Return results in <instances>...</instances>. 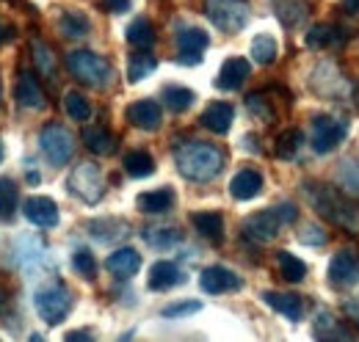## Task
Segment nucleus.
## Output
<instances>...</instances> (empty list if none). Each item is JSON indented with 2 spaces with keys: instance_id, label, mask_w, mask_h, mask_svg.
<instances>
[{
  "instance_id": "obj_1",
  "label": "nucleus",
  "mask_w": 359,
  "mask_h": 342,
  "mask_svg": "<svg viewBox=\"0 0 359 342\" xmlns=\"http://www.w3.org/2000/svg\"><path fill=\"white\" fill-rule=\"evenodd\" d=\"M302 191L320 218H326L329 224H334L340 229H359V207L348 196H343L340 191H334L323 182H315V179L304 182Z\"/></svg>"
},
{
  "instance_id": "obj_2",
  "label": "nucleus",
  "mask_w": 359,
  "mask_h": 342,
  "mask_svg": "<svg viewBox=\"0 0 359 342\" xmlns=\"http://www.w3.org/2000/svg\"><path fill=\"white\" fill-rule=\"evenodd\" d=\"M175 160H177L180 174L185 179H191V182H210V179H216L222 174V169H224L222 149H216L213 144H202V141H194V144L180 146Z\"/></svg>"
},
{
  "instance_id": "obj_3",
  "label": "nucleus",
  "mask_w": 359,
  "mask_h": 342,
  "mask_svg": "<svg viewBox=\"0 0 359 342\" xmlns=\"http://www.w3.org/2000/svg\"><path fill=\"white\" fill-rule=\"evenodd\" d=\"M67 69L81 81V83L91 86V88H105L111 83L114 72L108 67V61L91 50H75L67 55Z\"/></svg>"
},
{
  "instance_id": "obj_4",
  "label": "nucleus",
  "mask_w": 359,
  "mask_h": 342,
  "mask_svg": "<svg viewBox=\"0 0 359 342\" xmlns=\"http://www.w3.org/2000/svg\"><path fill=\"white\" fill-rule=\"evenodd\" d=\"M205 14L208 20L224 31V34H238L246 28L252 8L246 0H205Z\"/></svg>"
},
{
  "instance_id": "obj_5",
  "label": "nucleus",
  "mask_w": 359,
  "mask_h": 342,
  "mask_svg": "<svg viewBox=\"0 0 359 342\" xmlns=\"http://www.w3.org/2000/svg\"><path fill=\"white\" fill-rule=\"evenodd\" d=\"M39 146H42V155L53 166H67L72 160V152H75V138L69 135V130L50 122L39 132Z\"/></svg>"
},
{
  "instance_id": "obj_6",
  "label": "nucleus",
  "mask_w": 359,
  "mask_h": 342,
  "mask_svg": "<svg viewBox=\"0 0 359 342\" xmlns=\"http://www.w3.org/2000/svg\"><path fill=\"white\" fill-rule=\"evenodd\" d=\"M34 306H36V312H39V317H42L45 323L55 326V323H61V320L69 315V309H72V296H69L67 287H61V285H47L42 290H36Z\"/></svg>"
},
{
  "instance_id": "obj_7",
  "label": "nucleus",
  "mask_w": 359,
  "mask_h": 342,
  "mask_svg": "<svg viewBox=\"0 0 359 342\" xmlns=\"http://www.w3.org/2000/svg\"><path fill=\"white\" fill-rule=\"evenodd\" d=\"M69 191L86 202V205H97L102 199V191H105V177L102 169L97 163H81L78 169L69 174Z\"/></svg>"
},
{
  "instance_id": "obj_8",
  "label": "nucleus",
  "mask_w": 359,
  "mask_h": 342,
  "mask_svg": "<svg viewBox=\"0 0 359 342\" xmlns=\"http://www.w3.org/2000/svg\"><path fill=\"white\" fill-rule=\"evenodd\" d=\"M348 135V122L337 116H315L313 119V149L318 155H326L337 149Z\"/></svg>"
},
{
  "instance_id": "obj_9",
  "label": "nucleus",
  "mask_w": 359,
  "mask_h": 342,
  "mask_svg": "<svg viewBox=\"0 0 359 342\" xmlns=\"http://www.w3.org/2000/svg\"><path fill=\"white\" fill-rule=\"evenodd\" d=\"M279 226H282V221H279L276 210H260L243 221V235L255 243H271L279 235Z\"/></svg>"
},
{
  "instance_id": "obj_10",
  "label": "nucleus",
  "mask_w": 359,
  "mask_h": 342,
  "mask_svg": "<svg viewBox=\"0 0 359 342\" xmlns=\"http://www.w3.org/2000/svg\"><path fill=\"white\" fill-rule=\"evenodd\" d=\"M199 287L210 296H222V293H232V290H241L243 282L238 273H232L229 268H222V265H210L202 271L199 276Z\"/></svg>"
},
{
  "instance_id": "obj_11",
  "label": "nucleus",
  "mask_w": 359,
  "mask_h": 342,
  "mask_svg": "<svg viewBox=\"0 0 359 342\" xmlns=\"http://www.w3.org/2000/svg\"><path fill=\"white\" fill-rule=\"evenodd\" d=\"M208 34L202 28H185L177 34V47H180V64H188V67H196L202 64V53L208 47Z\"/></svg>"
},
{
  "instance_id": "obj_12",
  "label": "nucleus",
  "mask_w": 359,
  "mask_h": 342,
  "mask_svg": "<svg viewBox=\"0 0 359 342\" xmlns=\"http://www.w3.org/2000/svg\"><path fill=\"white\" fill-rule=\"evenodd\" d=\"M22 213L34 226H42V229H50V226L58 224V205L47 196H31L22 205Z\"/></svg>"
},
{
  "instance_id": "obj_13",
  "label": "nucleus",
  "mask_w": 359,
  "mask_h": 342,
  "mask_svg": "<svg viewBox=\"0 0 359 342\" xmlns=\"http://www.w3.org/2000/svg\"><path fill=\"white\" fill-rule=\"evenodd\" d=\"M329 282L334 287H351L359 282V262L348 252H340V254L332 256L329 262Z\"/></svg>"
},
{
  "instance_id": "obj_14",
  "label": "nucleus",
  "mask_w": 359,
  "mask_h": 342,
  "mask_svg": "<svg viewBox=\"0 0 359 342\" xmlns=\"http://www.w3.org/2000/svg\"><path fill=\"white\" fill-rule=\"evenodd\" d=\"M249 72H252V64H249L246 58H241V55H232V58H226L224 64H222L216 86H219L222 91H235V88L243 86V81L249 78Z\"/></svg>"
},
{
  "instance_id": "obj_15",
  "label": "nucleus",
  "mask_w": 359,
  "mask_h": 342,
  "mask_svg": "<svg viewBox=\"0 0 359 342\" xmlns=\"http://www.w3.org/2000/svg\"><path fill=\"white\" fill-rule=\"evenodd\" d=\"M17 102L22 105V108H28V111H42L47 105V97L45 91H42V86L39 81L31 75V72H22L20 78H17Z\"/></svg>"
},
{
  "instance_id": "obj_16",
  "label": "nucleus",
  "mask_w": 359,
  "mask_h": 342,
  "mask_svg": "<svg viewBox=\"0 0 359 342\" xmlns=\"http://www.w3.org/2000/svg\"><path fill=\"white\" fill-rule=\"evenodd\" d=\"M180 282H182V273H180V268L172 259H161V262H155V265L149 268L147 285H149V290H155V293L172 290V287H177Z\"/></svg>"
},
{
  "instance_id": "obj_17",
  "label": "nucleus",
  "mask_w": 359,
  "mask_h": 342,
  "mask_svg": "<svg viewBox=\"0 0 359 342\" xmlns=\"http://www.w3.org/2000/svg\"><path fill=\"white\" fill-rule=\"evenodd\" d=\"M260 191H263V177H260V171H255V169H241L232 177V182H229V193H232L238 202H249V199H255Z\"/></svg>"
},
{
  "instance_id": "obj_18",
  "label": "nucleus",
  "mask_w": 359,
  "mask_h": 342,
  "mask_svg": "<svg viewBox=\"0 0 359 342\" xmlns=\"http://www.w3.org/2000/svg\"><path fill=\"white\" fill-rule=\"evenodd\" d=\"M128 119L138 130H158L161 125V105L155 100H135L128 108Z\"/></svg>"
},
{
  "instance_id": "obj_19",
  "label": "nucleus",
  "mask_w": 359,
  "mask_h": 342,
  "mask_svg": "<svg viewBox=\"0 0 359 342\" xmlns=\"http://www.w3.org/2000/svg\"><path fill=\"white\" fill-rule=\"evenodd\" d=\"M232 119H235V108L229 102H213V105L205 108V114H202L199 122H202V128H208L210 132L224 135L232 128Z\"/></svg>"
},
{
  "instance_id": "obj_20",
  "label": "nucleus",
  "mask_w": 359,
  "mask_h": 342,
  "mask_svg": "<svg viewBox=\"0 0 359 342\" xmlns=\"http://www.w3.org/2000/svg\"><path fill=\"white\" fill-rule=\"evenodd\" d=\"M105 268L114 273V276H122V279H130L141 271V256L135 249H116L114 254L105 259Z\"/></svg>"
},
{
  "instance_id": "obj_21",
  "label": "nucleus",
  "mask_w": 359,
  "mask_h": 342,
  "mask_svg": "<svg viewBox=\"0 0 359 342\" xmlns=\"http://www.w3.org/2000/svg\"><path fill=\"white\" fill-rule=\"evenodd\" d=\"M263 301L269 303L273 312L285 315L287 320H302V315H304V301L299 299V296H293V293H273V290H266V293H263Z\"/></svg>"
},
{
  "instance_id": "obj_22",
  "label": "nucleus",
  "mask_w": 359,
  "mask_h": 342,
  "mask_svg": "<svg viewBox=\"0 0 359 342\" xmlns=\"http://www.w3.org/2000/svg\"><path fill=\"white\" fill-rule=\"evenodd\" d=\"M343 42H346V31L332 25V22L313 25L310 34H307V47H313V50H329V47H337Z\"/></svg>"
},
{
  "instance_id": "obj_23",
  "label": "nucleus",
  "mask_w": 359,
  "mask_h": 342,
  "mask_svg": "<svg viewBox=\"0 0 359 342\" xmlns=\"http://www.w3.org/2000/svg\"><path fill=\"white\" fill-rule=\"evenodd\" d=\"M138 210L147 215H161L166 213L172 205H175V191L172 188H158V191H147L135 199Z\"/></svg>"
},
{
  "instance_id": "obj_24",
  "label": "nucleus",
  "mask_w": 359,
  "mask_h": 342,
  "mask_svg": "<svg viewBox=\"0 0 359 342\" xmlns=\"http://www.w3.org/2000/svg\"><path fill=\"white\" fill-rule=\"evenodd\" d=\"M323 67H326V81H320V78H313V88L320 94V97H348V81L340 75V69L334 67V64H329V61H323Z\"/></svg>"
},
{
  "instance_id": "obj_25",
  "label": "nucleus",
  "mask_w": 359,
  "mask_h": 342,
  "mask_svg": "<svg viewBox=\"0 0 359 342\" xmlns=\"http://www.w3.org/2000/svg\"><path fill=\"white\" fill-rule=\"evenodd\" d=\"M47 262V254H45V246L36 240V238H25V240H20V249H17V265L22 268V271H36V268H42Z\"/></svg>"
},
{
  "instance_id": "obj_26",
  "label": "nucleus",
  "mask_w": 359,
  "mask_h": 342,
  "mask_svg": "<svg viewBox=\"0 0 359 342\" xmlns=\"http://www.w3.org/2000/svg\"><path fill=\"white\" fill-rule=\"evenodd\" d=\"M194 226L199 229L202 238H208L210 243H222L224 240V218L216 210H202L194 213Z\"/></svg>"
},
{
  "instance_id": "obj_27",
  "label": "nucleus",
  "mask_w": 359,
  "mask_h": 342,
  "mask_svg": "<svg viewBox=\"0 0 359 342\" xmlns=\"http://www.w3.org/2000/svg\"><path fill=\"white\" fill-rule=\"evenodd\" d=\"M273 14L285 28H296L307 17V3L304 0H273Z\"/></svg>"
},
{
  "instance_id": "obj_28",
  "label": "nucleus",
  "mask_w": 359,
  "mask_h": 342,
  "mask_svg": "<svg viewBox=\"0 0 359 342\" xmlns=\"http://www.w3.org/2000/svg\"><path fill=\"white\" fill-rule=\"evenodd\" d=\"M89 232L94 235V238H97V240H102V243H111V240L128 238L130 226H128L125 221H119V218H102V221H91Z\"/></svg>"
},
{
  "instance_id": "obj_29",
  "label": "nucleus",
  "mask_w": 359,
  "mask_h": 342,
  "mask_svg": "<svg viewBox=\"0 0 359 342\" xmlns=\"http://www.w3.org/2000/svg\"><path fill=\"white\" fill-rule=\"evenodd\" d=\"M58 28H61V36H64V39H83V36H89L91 22L83 11H67V14L61 17Z\"/></svg>"
},
{
  "instance_id": "obj_30",
  "label": "nucleus",
  "mask_w": 359,
  "mask_h": 342,
  "mask_svg": "<svg viewBox=\"0 0 359 342\" xmlns=\"http://www.w3.org/2000/svg\"><path fill=\"white\" fill-rule=\"evenodd\" d=\"M128 44L135 47V50H149L152 44H155V28H152V22L149 20H144V17H138L133 20L130 25H128Z\"/></svg>"
},
{
  "instance_id": "obj_31",
  "label": "nucleus",
  "mask_w": 359,
  "mask_h": 342,
  "mask_svg": "<svg viewBox=\"0 0 359 342\" xmlns=\"http://www.w3.org/2000/svg\"><path fill=\"white\" fill-rule=\"evenodd\" d=\"M83 144H86V149L94 152V155H111L114 146H116L114 135L105 128H89L83 132Z\"/></svg>"
},
{
  "instance_id": "obj_32",
  "label": "nucleus",
  "mask_w": 359,
  "mask_h": 342,
  "mask_svg": "<svg viewBox=\"0 0 359 342\" xmlns=\"http://www.w3.org/2000/svg\"><path fill=\"white\" fill-rule=\"evenodd\" d=\"M304 146V135L299 130H285L279 138H276V158L279 160H293Z\"/></svg>"
},
{
  "instance_id": "obj_33",
  "label": "nucleus",
  "mask_w": 359,
  "mask_h": 342,
  "mask_svg": "<svg viewBox=\"0 0 359 342\" xmlns=\"http://www.w3.org/2000/svg\"><path fill=\"white\" fill-rule=\"evenodd\" d=\"M194 100H196V94H194L191 88H185V86H166V88H163V102H166V108L175 111V114L188 111V108L194 105Z\"/></svg>"
},
{
  "instance_id": "obj_34",
  "label": "nucleus",
  "mask_w": 359,
  "mask_h": 342,
  "mask_svg": "<svg viewBox=\"0 0 359 342\" xmlns=\"http://www.w3.org/2000/svg\"><path fill=\"white\" fill-rule=\"evenodd\" d=\"M276 265H279L282 279H287V282H304V276H307V265L296 254H290V252H279Z\"/></svg>"
},
{
  "instance_id": "obj_35",
  "label": "nucleus",
  "mask_w": 359,
  "mask_h": 342,
  "mask_svg": "<svg viewBox=\"0 0 359 342\" xmlns=\"http://www.w3.org/2000/svg\"><path fill=\"white\" fill-rule=\"evenodd\" d=\"M122 166H125V171H128V177L141 179V177H149V174L155 171V160H152L147 152L135 149V152H128V155H125Z\"/></svg>"
},
{
  "instance_id": "obj_36",
  "label": "nucleus",
  "mask_w": 359,
  "mask_h": 342,
  "mask_svg": "<svg viewBox=\"0 0 359 342\" xmlns=\"http://www.w3.org/2000/svg\"><path fill=\"white\" fill-rule=\"evenodd\" d=\"M252 58L260 64V67H269L276 61V39L269 34H257L252 39Z\"/></svg>"
},
{
  "instance_id": "obj_37",
  "label": "nucleus",
  "mask_w": 359,
  "mask_h": 342,
  "mask_svg": "<svg viewBox=\"0 0 359 342\" xmlns=\"http://www.w3.org/2000/svg\"><path fill=\"white\" fill-rule=\"evenodd\" d=\"M144 240H147L152 249L166 252V249H172V246H177V243H180V232H177V229H172V226L147 229V232H144Z\"/></svg>"
},
{
  "instance_id": "obj_38",
  "label": "nucleus",
  "mask_w": 359,
  "mask_h": 342,
  "mask_svg": "<svg viewBox=\"0 0 359 342\" xmlns=\"http://www.w3.org/2000/svg\"><path fill=\"white\" fill-rule=\"evenodd\" d=\"M155 67H158V61L141 50L138 55L130 58V64H128V81H130V83H141L147 75H152V72H155Z\"/></svg>"
},
{
  "instance_id": "obj_39",
  "label": "nucleus",
  "mask_w": 359,
  "mask_h": 342,
  "mask_svg": "<svg viewBox=\"0 0 359 342\" xmlns=\"http://www.w3.org/2000/svg\"><path fill=\"white\" fill-rule=\"evenodd\" d=\"M64 108H67L69 119H75V122H86V119L91 116L89 100H86L81 91H67V97H64Z\"/></svg>"
},
{
  "instance_id": "obj_40",
  "label": "nucleus",
  "mask_w": 359,
  "mask_h": 342,
  "mask_svg": "<svg viewBox=\"0 0 359 342\" xmlns=\"http://www.w3.org/2000/svg\"><path fill=\"white\" fill-rule=\"evenodd\" d=\"M315 337H320V340H346V337H351V331H340L337 320L332 315L320 312L315 317Z\"/></svg>"
},
{
  "instance_id": "obj_41",
  "label": "nucleus",
  "mask_w": 359,
  "mask_h": 342,
  "mask_svg": "<svg viewBox=\"0 0 359 342\" xmlns=\"http://www.w3.org/2000/svg\"><path fill=\"white\" fill-rule=\"evenodd\" d=\"M17 210V185L8 177H0V218H11Z\"/></svg>"
},
{
  "instance_id": "obj_42",
  "label": "nucleus",
  "mask_w": 359,
  "mask_h": 342,
  "mask_svg": "<svg viewBox=\"0 0 359 342\" xmlns=\"http://www.w3.org/2000/svg\"><path fill=\"white\" fill-rule=\"evenodd\" d=\"M34 61H36V67L42 69L45 78H53V75H55V58H53V50H50L47 44H42V42L34 44Z\"/></svg>"
},
{
  "instance_id": "obj_43",
  "label": "nucleus",
  "mask_w": 359,
  "mask_h": 342,
  "mask_svg": "<svg viewBox=\"0 0 359 342\" xmlns=\"http://www.w3.org/2000/svg\"><path fill=\"white\" fill-rule=\"evenodd\" d=\"M72 268H75L81 276L91 279V276L97 273V259H94V254H91L89 249H78V252L72 254Z\"/></svg>"
},
{
  "instance_id": "obj_44",
  "label": "nucleus",
  "mask_w": 359,
  "mask_h": 342,
  "mask_svg": "<svg viewBox=\"0 0 359 342\" xmlns=\"http://www.w3.org/2000/svg\"><path fill=\"white\" fill-rule=\"evenodd\" d=\"M337 177H340V185H343L348 193L359 196V169L354 166V163H351V160L340 163V171H337Z\"/></svg>"
},
{
  "instance_id": "obj_45",
  "label": "nucleus",
  "mask_w": 359,
  "mask_h": 342,
  "mask_svg": "<svg viewBox=\"0 0 359 342\" xmlns=\"http://www.w3.org/2000/svg\"><path fill=\"white\" fill-rule=\"evenodd\" d=\"M202 309V301H180L163 309V317H188V315H196Z\"/></svg>"
},
{
  "instance_id": "obj_46",
  "label": "nucleus",
  "mask_w": 359,
  "mask_h": 342,
  "mask_svg": "<svg viewBox=\"0 0 359 342\" xmlns=\"http://www.w3.org/2000/svg\"><path fill=\"white\" fill-rule=\"evenodd\" d=\"M299 240L307 243V246H320V243H326V232H323L320 226H315V224H304Z\"/></svg>"
},
{
  "instance_id": "obj_47",
  "label": "nucleus",
  "mask_w": 359,
  "mask_h": 342,
  "mask_svg": "<svg viewBox=\"0 0 359 342\" xmlns=\"http://www.w3.org/2000/svg\"><path fill=\"white\" fill-rule=\"evenodd\" d=\"M246 105H249V111H252L255 116H260V119H271L269 105H266V100H263L260 94H249V100H246Z\"/></svg>"
},
{
  "instance_id": "obj_48",
  "label": "nucleus",
  "mask_w": 359,
  "mask_h": 342,
  "mask_svg": "<svg viewBox=\"0 0 359 342\" xmlns=\"http://www.w3.org/2000/svg\"><path fill=\"white\" fill-rule=\"evenodd\" d=\"M273 210H276V215H279V221H282V224H293V221L299 218L296 205H290V202H285V205H279V207H273Z\"/></svg>"
},
{
  "instance_id": "obj_49",
  "label": "nucleus",
  "mask_w": 359,
  "mask_h": 342,
  "mask_svg": "<svg viewBox=\"0 0 359 342\" xmlns=\"http://www.w3.org/2000/svg\"><path fill=\"white\" fill-rule=\"evenodd\" d=\"M102 6L108 11H114V14H125L130 8V0H102Z\"/></svg>"
},
{
  "instance_id": "obj_50",
  "label": "nucleus",
  "mask_w": 359,
  "mask_h": 342,
  "mask_svg": "<svg viewBox=\"0 0 359 342\" xmlns=\"http://www.w3.org/2000/svg\"><path fill=\"white\" fill-rule=\"evenodd\" d=\"M343 312L348 315V323H357L359 326V301H346L343 303Z\"/></svg>"
},
{
  "instance_id": "obj_51",
  "label": "nucleus",
  "mask_w": 359,
  "mask_h": 342,
  "mask_svg": "<svg viewBox=\"0 0 359 342\" xmlns=\"http://www.w3.org/2000/svg\"><path fill=\"white\" fill-rule=\"evenodd\" d=\"M94 337V331H89V329H75V331H69L67 334V340L72 342V340H91Z\"/></svg>"
},
{
  "instance_id": "obj_52",
  "label": "nucleus",
  "mask_w": 359,
  "mask_h": 342,
  "mask_svg": "<svg viewBox=\"0 0 359 342\" xmlns=\"http://www.w3.org/2000/svg\"><path fill=\"white\" fill-rule=\"evenodd\" d=\"M343 3V8H348V11H359V0H340Z\"/></svg>"
},
{
  "instance_id": "obj_53",
  "label": "nucleus",
  "mask_w": 359,
  "mask_h": 342,
  "mask_svg": "<svg viewBox=\"0 0 359 342\" xmlns=\"http://www.w3.org/2000/svg\"><path fill=\"white\" fill-rule=\"evenodd\" d=\"M0 315H6V293H3V287H0Z\"/></svg>"
},
{
  "instance_id": "obj_54",
  "label": "nucleus",
  "mask_w": 359,
  "mask_h": 342,
  "mask_svg": "<svg viewBox=\"0 0 359 342\" xmlns=\"http://www.w3.org/2000/svg\"><path fill=\"white\" fill-rule=\"evenodd\" d=\"M6 42V28H3V25H0V44Z\"/></svg>"
},
{
  "instance_id": "obj_55",
  "label": "nucleus",
  "mask_w": 359,
  "mask_h": 342,
  "mask_svg": "<svg viewBox=\"0 0 359 342\" xmlns=\"http://www.w3.org/2000/svg\"><path fill=\"white\" fill-rule=\"evenodd\" d=\"M354 102H357V108H359V86L354 88Z\"/></svg>"
},
{
  "instance_id": "obj_56",
  "label": "nucleus",
  "mask_w": 359,
  "mask_h": 342,
  "mask_svg": "<svg viewBox=\"0 0 359 342\" xmlns=\"http://www.w3.org/2000/svg\"><path fill=\"white\" fill-rule=\"evenodd\" d=\"M0 108H3V91H0Z\"/></svg>"
},
{
  "instance_id": "obj_57",
  "label": "nucleus",
  "mask_w": 359,
  "mask_h": 342,
  "mask_svg": "<svg viewBox=\"0 0 359 342\" xmlns=\"http://www.w3.org/2000/svg\"><path fill=\"white\" fill-rule=\"evenodd\" d=\"M0 160H3V146H0Z\"/></svg>"
}]
</instances>
